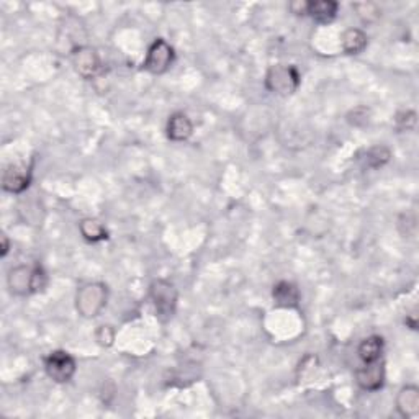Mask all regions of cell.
Wrapping results in <instances>:
<instances>
[{
    "label": "cell",
    "mask_w": 419,
    "mask_h": 419,
    "mask_svg": "<svg viewBox=\"0 0 419 419\" xmlns=\"http://www.w3.org/2000/svg\"><path fill=\"white\" fill-rule=\"evenodd\" d=\"M108 302V288L102 282H89L75 293V309L83 318L92 319L103 312Z\"/></svg>",
    "instance_id": "obj_1"
},
{
    "label": "cell",
    "mask_w": 419,
    "mask_h": 419,
    "mask_svg": "<svg viewBox=\"0 0 419 419\" xmlns=\"http://www.w3.org/2000/svg\"><path fill=\"white\" fill-rule=\"evenodd\" d=\"M95 337L100 346L110 347L113 344V341H115V331H113L110 326H100V328L97 329Z\"/></svg>",
    "instance_id": "obj_21"
},
{
    "label": "cell",
    "mask_w": 419,
    "mask_h": 419,
    "mask_svg": "<svg viewBox=\"0 0 419 419\" xmlns=\"http://www.w3.org/2000/svg\"><path fill=\"white\" fill-rule=\"evenodd\" d=\"M167 138L176 143L187 141L193 133V123L184 112H176L169 117L167 122Z\"/></svg>",
    "instance_id": "obj_12"
},
{
    "label": "cell",
    "mask_w": 419,
    "mask_h": 419,
    "mask_svg": "<svg viewBox=\"0 0 419 419\" xmlns=\"http://www.w3.org/2000/svg\"><path fill=\"white\" fill-rule=\"evenodd\" d=\"M78 364L66 351H53L45 357V372L53 382L68 383L73 380Z\"/></svg>",
    "instance_id": "obj_4"
},
{
    "label": "cell",
    "mask_w": 419,
    "mask_h": 419,
    "mask_svg": "<svg viewBox=\"0 0 419 419\" xmlns=\"http://www.w3.org/2000/svg\"><path fill=\"white\" fill-rule=\"evenodd\" d=\"M406 326L410 329H418V321H416V314H410V317H406Z\"/></svg>",
    "instance_id": "obj_23"
},
{
    "label": "cell",
    "mask_w": 419,
    "mask_h": 419,
    "mask_svg": "<svg viewBox=\"0 0 419 419\" xmlns=\"http://www.w3.org/2000/svg\"><path fill=\"white\" fill-rule=\"evenodd\" d=\"M352 9L357 14V17L366 23H373L382 17V9L373 2H356L352 4Z\"/></svg>",
    "instance_id": "obj_18"
},
{
    "label": "cell",
    "mask_w": 419,
    "mask_h": 419,
    "mask_svg": "<svg viewBox=\"0 0 419 419\" xmlns=\"http://www.w3.org/2000/svg\"><path fill=\"white\" fill-rule=\"evenodd\" d=\"M265 89L272 94L288 97L295 94L300 87V74L295 66H287V64H274L270 66L265 74Z\"/></svg>",
    "instance_id": "obj_3"
},
{
    "label": "cell",
    "mask_w": 419,
    "mask_h": 419,
    "mask_svg": "<svg viewBox=\"0 0 419 419\" xmlns=\"http://www.w3.org/2000/svg\"><path fill=\"white\" fill-rule=\"evenodd\" d=\"M9 249H10L9 238H7V235H2V251H0V255L5 258V255H7V253H9Z\"/></svg>",
    "instance_id": "obj_24"
},
{
    "label": "cell",
    "mask_w": 419,
    "mask_h": 419,
    "mask_svg": "<svg viewBox=\"0 0 419 419\" xmlns=\"http://www.w3.org/2000/svg\"><path fill=\"white\" fill-rule=\"evenodd\" d=\"M272 298H274L275 307L279 308H297L302 300V293L293 282L282 280L274 285L272 290Z\"/></svg>",
    "instance_id": "obj_11"
},
{
    "label": "cell",
    "mask_w": 419,
    "mask_h": 419,
    "mask_svg": "<svg viewBox=\"0 0 419 419\" xmlns=\"http://www.w3.org/2000/svg\"><path fill=\"white\" fill-rule=\"evenodd\" d=\"M391 159V151L386 146H373L364 154V164L368 169H380L388 164Z\"/></svg>",
    "instance_id": "obj_17"
},
{
    "label": "cell",
    "mask_w": 419,
    "mask_h": 419,
    "mask_svg": "<svg viewBox=\"0 0 419 419\" xmlns=\"http://www.w3.org/2000/svg\"><path fill=\"white\" fill-rule=\"evenodd\" d=\"M416 122H418V115H416L415 110L400 112L395 118L396 128L401 129V132H410V129H415Z\"/></svg>",
    "instance_id": "obj_19"
},
{
    "label": "cell",
    "mask_w": 419,
    "mask_h": 419,
    "mask_svg": "<svg viewBox=\"0 0 419 419\" xmlns=\"http://www.w3.org/2000/svg\"><path fill=\"white\" fill-rule=\"evenodd\" d=\"M396 410L401 418H416L419 415V388L416 385H406L396 395Z\"/></svg>",
    "instance_id": "obj_10"
},
{
    "label": "cell",
    "mask_w": 419,
    "mask_h": 419,
    "mask_svg": "<svg viewBox=\"0 0 419 419\" xmlns=\"http://www.w3.org/2000/svg\"><path fill=\"white\" fill-rule=\"evenodd\" d=\"M359 357L362 362H373L382 359L383 354V337L368 336L359 344Z\"/></svg>",
    "instance_id": "obj_15"
},
{
    "label": "cell",
    "mask_w": 419,
    "mask_h": 419,
    "mask_svg": "<svg viewBox=\"0 0 419 419\" xmlns=\"http://www.w3.org/2000/svg\"><path fill=\"white\" fill-rule=\"evenodd\" d=\"M288 9H290L292 14H295V15H307L308 2H302V0H297V2H292L290 5H288Z\"/></svg>",
    "instance_id": "obj_22"
},
{
    "label": "cell",
    "mask_w": 419,
    "mask_h": 419,
    "mask_svg": "<svg viewBox=\"0 0 419 419\" xmlns=\"http://www.w3.org/2000/svg\"><path fill=\"white\" fill-rule=\"evenodd\" d=\"M33 164H12L4 171L2 187L9 193H23L31 182Z\"/></svg>",
    "instance_id": "obj_9"
},
{
    "label": "cell",
    "mask_w": 419,
    "mask_h": 419,
    "mask_svg": "<svg viewBox=\"0 0 419 419\" xmlns=\"http://www.w3.org/2000/svg\"><path fill=\"white\" fill-rule=\"evenodd\" d=\"M356 382L366 391H377L382 388L385 383V364L382 359L364 362V366L356 370Z\"/></svg>",
    "instance_id": "obj_8"
},
{
    "label": "cell",
    "mask_w": 419,
    "mask_h": 419,
    "mask_svg": "<svg viewBox=\"0 0 419 419\" xmlns=\"http://www.w3.org/2000/svg\"><path fill=\"white\" fill-rule=\"evenodd\" d=\"M70 63H73L75 73L87 80L94 79L102 68L99 53L90 46H75L70 51Z\"/></svg>",
    "instance_id": "obj_6"
},
{
    "label": "cell",
    "mask_w": 419,
    "mask_h": 419,
    "mask_svg": "<svg viewBox=\"0 0 419 419\" xmlns=\"http://www.w3.org/2000/svg\"><path fill=\"white\" fill-rule=\"evenodd\" d=\"M149 297L151 302L154 304L156 317L159 318L162 323H167L174 318L177 309L179 302V292L176 285L172 282L157 279L149 287Z\"/></svg>",
    "instance_id": "obj_2"
},
{
    "label": "cell",
    "mask_w": 419,
    "mask_h": 419,
    "mask_svg": "<svg viewBox=\"0 0 419 419\" xmlns=\"http://www.w3.org/2000/svg\"><path fill=\"white\" fill-rule=\"evenodd\" d=\"M79 231L84 236L85 241L89 243H99L108 238L107 228L103 226V223L95 218H84L79 223Z\"/></svg>",
    "instance_id": "obj_16"
},
{
    "label": "cell",
    "mask_w": 419,
    "mask_h": 419,
    "mask_svg": "<svg viewBox=\"0 0 419 419\" xmlns=\"http://www.w3.org/2000/svg\"><path fill=\"white\" fill-rule=\"evenodd\" d=\"M339 12V4L334 0H312L308 2L307 15L318 23H331Z\"/></svg>",
    "instance_id": "obj_13"
},
{
    "label": "cell",
    "mask_w": 419,
    "mask_h": 419,
    "mask_svg": "<svg viewBox=\"0 0 419 419\" xmlns=\"http://www.w3.org/2000/svg\"><path fill=\"white\" fill-rule=\"evenodd\" d=\"M368 117H370L368 108L357 107L354 108L349 115H347V122L354 124V127H364V124L368 123Z\"/></svg>",
    "instance_id": "obj_20"
},
{
    "label": "cell",
    "mask_w": 419,
    "mask_h": 419,
    "mask_svg": "<svg viewBox=\"0 0 419 419\" xmlns=\"http://www.w3.org/2000/svg\"><path fill=\"white\" fill-rule=\"evenodd\" d=\"M174 59H176L174 48L166 40L157 38V40L152 41L148 54H146L144 69L154 75H161L171 69Z\"/></svg>",
    "instance_id": "obj_5"
},
{
    "label": "cell",
    "mask_w": 419,
    "mask_h": 419,
    "mask_svg": "<svg viewBox=\"0 0 419 419\" xmlns=\"http://www.w3.org/2000/svg\"><path fill=\"white\" fill-rule=\"evenodd\" d=\"M35 265H17L10 269L7 275V287L15 297L33 295Z\"/></svg>",
    "instance_id": "obj_7"
},
{
    "label": "cell",
    "mask_w": 419,
    "mask_h": 419,
    "mask_svg": "<svg viewBox=\"0 0 419 419\" xmlns=\"http://www.w3.org/2000/svg\"><path fill=\"white\" fill-rule=\"evenodd\" d=\"M341 45L346 54H361L368 45V36L361 28H349L342 33Z\"/></svg>",
    "instance_id": "obj_14"
}]
</instances>
